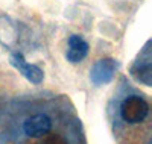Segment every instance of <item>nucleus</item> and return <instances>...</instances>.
I'll use <instances>...</instances> for the list:
<instances>
[{
	"mask_svg": "<svg viewBox=\"0 0 152 144\" xmlns=\"http://www.w3.org/2000/svg\"><path fill=\"white\" fill-rule=\"evenodd\" d=\"M149 112V105L146 103L145 99L138 96H131L128 99H125L122 106H120V115L123 121L126 123H142Z\"/></svg>",
	"mask_w": 152,
	"mask_h": 144,
	"instance_id": "f257e3e1",
	"label": "nucleus"
},
{
	"mask_svg": "<svg viewBox=\"0 0 152 144\" xmlns=\"http://www.w3.org/2000/svg\"><path fill=\"white\" fill-rule=\"evenodd\" d=\"M132 71H134V74H138V79H140L142 82H145L146 85H151L152 68H151V53H149L148 46L145 47L140 59L135 62Z\"/></svg>",
	"mask_w": 152,
	"mask_h": 144,
	"instance_id": "423d86ee",
	"label": "nucleus"
},
{
	"mask_svg": "<svg viewBox=\"0 0 152 144\" xmlns=\"http://www.w3.org/2000/svg\"><path fill=\"white\" fill-rule=\"evenodd\" d=\"M11 62L28 81H31L34 84H40L43 81V70L38 68L37 65H32V64L26 62V59L23 58L21 53H12L11 55Z\"/></svg>",
	"mask_w": 152,
	"mask_h": 144,
	"instance_id": "7ed1b4c3",
	"label": "nucleus"
},
{
	"mask_svg": "<svg viewBox=\"0 0 152 144\" xmlns=\"http://www.w3.org/2000/svg\"><path fill=\"white\" fill-rule=\"evenodd\" d=\"M88 53V44L79 35H72L69 40V49H67V59L73 64L81 62Z\"/></svg>",
	"mask_w": 152,
	"mask_h": 144,
	"instance_id": "39448f33",
	"label": "nucleus"
},
{
	"mask_svg": "<svg viewBox=\"0 0 152 144\" xmlns=\"http://www.w3.org/2000/svg\"><path fill=\"white\" fill-rule=\"evenodd\" d=\"M43 144H67V141L64 138H61L59 135H52V137L46 138V141Z\"/></svg>",
	"mask_w": 152,
	"mask_h": 144,
	"instance_id": "0eeeda50",
	"label": "nucleus"
},
{
	"mask_svg": "<svg viewBox=\"0 0 152 144\" xmlns=\"http://www.w3.org/2000/svg\"><path fill=\"white\" fill-rule=\"evenodd\" d=\"M50 129H52V120L44 114H35L23 123L24 134L29 137H34V138L49 134Z\"/></svg>",
	"mask_w": 152,
	"mask_h": 144,
	"instance_id": "f03ea898",
	"label": "nucleus"
},
{
	"mask_svg": "<svg viewBox=\"0 0 152 144\" xmlns=\"http://www.w3.org/2000/svg\"><path fill=\"white\" fill-rule=\"evenodd\" d=\"M116 61L114 59H100L94 64V67L91 70V79L94 84H107L108 81H111V77L116 73Z\"/></svg>",
	"mask_w": 152,
	"mask_h": 144,
	"instance_id": "20e7f679",
	"label": "nucleus"
}]
</instances>
